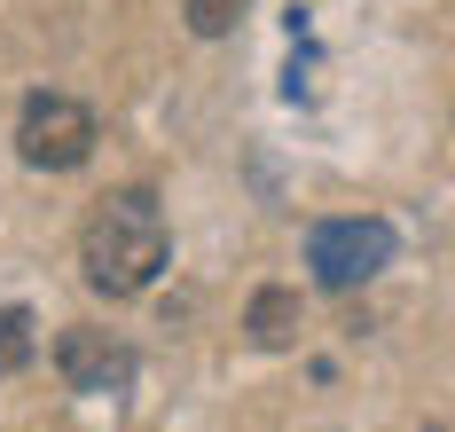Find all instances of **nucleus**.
Here are the masks:
<instances>
[{
  "instance_id": "nucleus-1",
  "label": "nucleus",
  "mask_w": 455,
  "mask_h": 432,
  "mask_svg": "<svg viewBox=\"0 0 455 432\" xmlns=\"http://www.w3.org/2000/svg\"><path fill=\"white\" fill-rule=\"evenodd\" d=\"M79 268L102 299H134L149 291V276L165 268V212L149 189H118L94 204L87 236H79Z\"/></svg>"
},
{
  "instance_id": "nucleus-2",
  "label": "nucleus",
  "mask_w": 455,
  "mask_h": 432,
  "mask_svg": "<svg viewBox=\"0 0 455 432\" xmlns=\"http://www.w3.org/2000/svg\"><path fill=\"white\" fill-rule=\"evenodd\" d=\"M16 157L40 165V173H71L94 157V110L71 95H32L24 102V126H16Z\"/></svg>"
},
{
  "instance_id": "nucleus-3",
  "label": "nucleus",
  "mask_w": 455,
  "mask_h": 432,
  "mask_svg": "<svg viewBox=\"0 0 455 432\" xmlns=\"http://www.w3.org/2000/svg\"><path fill=\"white\" fill-rule=\"evenodd\" d=\"M385 260H393V228H385L377 212H354V220H322L315 236H307V268H315V284H330V291L369 284Z\"/></svg>"
},
{
  "instance_id": "nucleus-4",
  "label": "nucleus",
  "mask_w": 455,
  "mask_h": 432,
  "mask_svg": "<svg viewBox=\"0 0 455 432\" xmlns=\"http://www.w3.org/2000/svg\"><path fill=\"white\" fill-rule=\"evenodd\" d=\"M55 362H63L71 393H126V385H134V354L110 331H63Z\"/></svg>"
},
{
  "instance_id": "nucleus-5",
  "label": "nucleus",
  "mask_w": 455,
  "mask_h": 432,
  "mask_svg": "<svg viewBox=\"0 0 455 432\" xmlns=\"http://www.w3.org/2000/svg\"><path fill=\"white\" fill-rule=\"evenodd\" d=\"M299 331H307V315H299V291H259V299H251V346L283 354Z\"/></svg>"
},
{
  "instance_id": "nucleus-6",
  "label": "nucleus",
  "mask_w": 455,
  "mask_h": 432,
  "mask_svg": "<svg viewBox=\"0 0 455 432\" xmlns=\"http://www.w3.org/2000/svg\"><path fill=\"white\" fill-rule=\"evenodd\" d=\"M32 307H0V378H16L24 362H32Z\"/></svg>"
},
{
  "instance_id": "nucleus-7",
  "label": "nucleus",
  "mask_w": 455,
  "mask_h": 432,
  "mask_svg": "<svg viewBox=\"0 0 455 432\" xmlns=\"http://www.w3.org/2000/svg\"><path fill=\"white\" fill-rule=\"evenodd\" d=\"M243 8H251V0H188V32H196V40H220V32H235Z\"/></svg>"
}]
</instances>
